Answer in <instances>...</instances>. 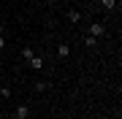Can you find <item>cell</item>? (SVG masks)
<instances>
[{
  "label": "cell",
  "instance_id": "6",
  "mask_svg": "<svg viewBox=\"0 0 122 119\" xmlns=\"http://www.w3.org/2000/svg\"><path fill=\"white\" fill-rule=\"evenodd\" d=\"M49 87H52L49 81H35V92H46Z\"/></svg>",
  "mask_w": 122,
  "mask_h": 119
},
{
  "label": "cell",
  "instance_id": "1",
  "mask_svg": "<svg viewBox=\"0 0 122 119\" xmlns=\"http://www.w3.org/2000/svg\"><path fill=\"white\" fill-rule=\"evenodd\" d=\"M27 65H30V71H44V65H46V60L41 57V54H33V57L27 60Z\"/></svg>",
  "mask_w": 122,
  "mask_h": 119
},
{
  "label": "cell",
  "instance_id": "5",
  "mask_svg": "<svg viewBox=\"0 0 122 119\" xmlns=\"http://www.w3.org/2000/svg\"><path fill=\"white\" fill-rule=\"evenodd\" d=\"M100 8L103 11H114L117 8V0H100Z\"/></svg>",
  "mask_w": 122,
  "mask_h": 119
},
{
  "label": "cell",
  "instance_id": "11",
  "mask_svg": "<svg viewBox=\"0 0 122 119\" xmlns=\"http://www.w3.org/2000/svg\"><path fill=\"white\" fill-rule=\"evenodd\" d=\"M0 49H5V38L3 35H0Z\"/></svg>",
  "mask_w": 122,
  "mask_h": 119
},
{
  "label": "cell",
  "instance_id": "7",
  "mask_svg": "<svg viewBox=\"0 0 122 119\" xmlns=\"http://www.w3.org/2000/svg\"><path fill=\"white\" fill-rule=\"evenodd\" d=\"M14 114H16V116H30V108H27V106H16Z\"/></svg>",
  "mask_w": 122,
  "mask_h": 119
},
{
  "label": "cell",
  "instance_id": "4",
  "mask_svg": "<svg viewBox=\"0 0 122 119\" xmlns=\"http://www.w3.org/2000/svg\"><path fill=\"white\" fill-rule=\"evenodd\" d=\"M65 16H68V22H71V24H79V22H81V14H79L76 8H71Z\"/></svg>",
  "mask_w": 122,
  "mask_h": 119
},
{
  "label": "cell",
  "instance_id": "3",
  "mask_svg": "<svg viewBox=\"0 0 122 119\" xmlns=\"http://www.w3.org/2000/svg\"><path fill=\"white\" fill-rule=\"evenodd\" d=\"M57 57H60V60L71 57V43H65V41H62V43H57Z\"/></svg>",
  "mask_w": 122,
  "mask_h": 119
},
{
  "label": "cell",
  "instance_id": "13",
  "mask_svg": "<svg viewBox=\"0 0 122 119\" xmlns=\"http://www.w3.org/2000/svg\"><path fill=\"white\" fill-rule=\"evenodd\" d=\"M27 119H35V116H33V114H30V116H27Z\"/></svg>",
  "mask_w": 122,
  "mask_h": 119
},
{
  "label": "cell",
  "instance_id": "12",
  "mask_svg": "<svg viewBox=\"0 0 122 119\" xmlns=\"http://www.w3.org/2000/svg\"><path fill=\"white\" fill-rule=\"evenodd\" d=\"M11 119H27V116H16V114H14V116H11Z\"/></svg>",
  "mask_w": 122,
  "mask_h": 119
},
{
  "label": "cell",
  "instance_id": "8",
  "mask_svg": "<svg viewBox=\"0 0 122 119\" xmlns=\"http://www.w3.org/2000/svg\"><path fill=\"white\" fill-rule=\"evenodd\" d=\"M84 46H87V49H95V46H98V38L87 35V38H84Z\"/></svg>",
  "mask_w": 122,
  "mask_h": 119
},
{
  "label": "cell",
  "instance_id": "2",
  "mask_svg": "<svg viewBox=\"0 0 122 119\" xmlns=\"http://www.w3.org/2000/svg\"><path fill=\"white\" fill-rule=\"evenodd\" d=\"M90 35H92V38H103V35H106V24H103V22H92V24H90Z\"/></svg>",
  "mask_w": 122,
  "mask_h": 119
},
{
  "label": "cell",
  "instance_id": "10",
  "mask_svg": "<svg viewBox=\"0 0 122 119\" xmlns=\"http://www.w3.org/2000/svg\"><path fill=\"white\" fill-rule=\"evenodd\" d=\"M0 97H11V87H0Z\"/></svg>",
  "mask_w": 122,
  "mask_h": 119
},
{
  "label": "cell",
  "instance_id": "9",
  "mask_svg": "<svg viewBox=\"0 0 122 119\" xmlns=\"http://www.w3.org/2000/svg\"><path fill=\"white\" fill-rule=\"evenodd\" d=\"M33 54H35V52H33V49H30V46H25V49H22V57H25V60H30V57H33Z\"/></svg>",
  "mask_w": 122,
  "mask_h": 119
}]
</instances>
